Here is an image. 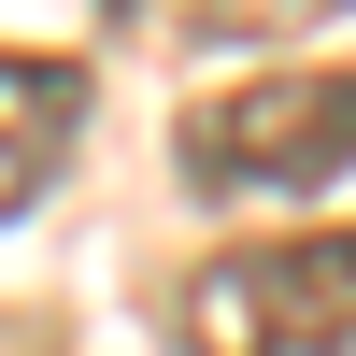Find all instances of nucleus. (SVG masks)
I'll list each match as a JSON object with an SVG mask.
<instances>
[{
  "instance_id": "20e7f679",
  "label": "nucleus",
  "mask_w": 356,
  "mask_h": 356,
  "mask_svg": "<svg viewBox=\"0 0 356 356\" xmlns=\"http://www.w3.org/2000/svg\"><path fill=\"white\" fill-rule=\"evenodd\" d=\"M300 15H342V0H186V29H214V43H257V29H300Z\"/></svg>"
},
{
  "instance_id": "f03ea898",
  "label": "nucleus",
  "mask_w": 356,
  "mask_h": 356,
  "mask_svg": "<svg viewBox=\"0 0 356 356\" xmlns=\"http://www.w3.org/2000/svg\"><path fill=\"white\" fill-rule=\"evenodd\" d=\"M356 171V72H257L186 114V186L200 200H314Z\"/></svg>"
},
{
  "instance_id": "7ed1b4c3",
  "label": "nucleus",
  "mask_w": 356,
  "mask_h": 356,
  "mask_svg": "<svg viewBox=\"0 0 356 356\" xmlns=\"http://www.w3.org/2000/svg\"><path fill=\"white\" fill-rule=\"evenodd\" d=\"M72 143H86V57H29V43H0V228L72 171Z\"/></svg>"
},
{
  "instance_id": "f257e3e1",
  "label": "nucleus",
  "mask_w": 356,
  "mask_h": 356,
  "mask_svg": "<svg viewBox=\"0 0 356 356\" xmlns=\"http://www.w3.org/2000/svg\"><path fill=\"white\" fill-rule=\"evenodd\" d=\"M171 342L186 356H356V228L200 257L171 285Z\"/></svg>"
}]
</instances>
